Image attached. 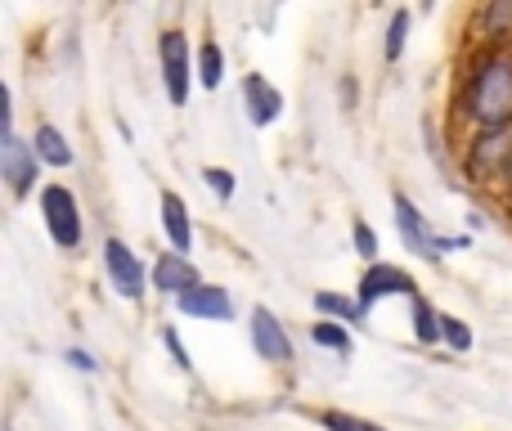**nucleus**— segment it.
<instances>
[{"label": "nucleus", "mask_w": 512, "mask_h": 431, "mask_svg": "<svg viewBox=\"0 0 512 431\" xmlns=\"http://www.w3.org/2000/svg\"><path fill=\"white\" fill-rule=\"evenodd\" d=\"M68 360H72V364H77V369H86V373H90V369H95V360H90V355H86V351H72V355H68Z\"/></svg>", "instance_id": "obj_26"}, {"label": "nucleus", "mask_w": 512, "mask_h": 431, "mask_svg": "<svg viewBox=\"0 0 512 431\" xmlns=\"http://www.w3.org/2000/svg\"><path fill=\"white\" fill-rule=\"evenodd\" d=\"M414 324H418V342H436V337H441V315H436L423 297L414 301Z\"/></svg>", "instance_id": "obj_17"}, {"label": "nucleus", "mask_w": 512, "mask_h": 431, "mask_svg": "<svg viewBox=\"0 0 512 431\" xmlns=\"http://www.w3.org/2000/svg\"><path fill=\"white\" fill-rule=\"evenodd\" d=\"M158 54H162V77H167V99L176 108H185V99H189V41H185V32H162Z\"/></svg>", "instance_id": "obj_4"}, {"label": "nucleus", "mask_w": 512, "mask_h": 431, "mask_svg": "<svg viewBox=\"0 0 512 431\" xmlns=\"http://www.w3.org/2000/svg\"><path fill=\"white\" fill-rule=\"evenodd\" d=\"M324 431H382V427L369 423V418H355V414H342V409H328V414H324Z\"/></svg>", "instance_id": "obj_19"}, {"label": "nucleus", "mask_w": 512, "mask_h": 431, "mask_svg": "<svg viewBox=\"0 0 512 431\" xmlns=\"http://www.w3.org/2000/svg\"><path fill=\"white\" fill-rule=\"evenodd\" d=\"M5 431H14V427H5Z\"/></svg>", "instance_id": "obj_28"}, {"label": "nucleus", "mask_w": 512, "mask_h": 431, "mask_svg": "<svg viewBox=\"0 0 512 431\" xmlns=\"http://www.w3.org/2000/svg\"><path fill=\"white\" fill-rule=\"evenodd\" d=\"M104 265H108V279H113V288L122 292V297H140L144 292V265L135 261V252L122 243V238H108L104 243Z\"/></svg>", "instance_id": "obj_5"}, {"label": "nucleus", "mask_w": 512, "mask_h": 431, "mask_svg": "<svg viewBox=\"0 0 512 431\" xmlns=\"http://www.w3.org/2000/svg\"><path fill=\"white\" fill-rule=\"evenodd\" d=\"M162 225H167L171 247L185 256V252H189V238H194V229H189V212H185V203H180L176 194H162Z\"/></svg>", "instance_id": "obj_13"}, {"label": "nucleus", "mask_w": 512, "mask_h": 431, "mask_svg": "<svg viewBox=\"0 0 512 431\" xmlns=\"http://www.w3.org/2000/svg\"><path fill=\"white\" fill-rule=\"evenodd\" d=\"M315 306H319V315H337V319H346V324L364 315L360 301H346V297H337V292H319Z\"/></svg>", "instance_id": "obj_16"}, {"label": "nucleus", "mask_w": 512, "mask_h": 431, "mask_svg": "<svg viewBox=\"0 0 512 431\" xmlns=\"http://www.w3.org/2000/svg\"><path fill=\"white\" fill-rule=\"evenodd\" d=\"M252 346H256V355H261V360H270V364H288L292 360L288 333H283V324L265 306L252 310Z\"/></svg>", "instance_id": "obj_6"}, {"label": "nucleus", "mask_w": 512, "mask_h": 431, "mask_svg": "<svg viewBox=\"0 0 512 431\" xmlns=\"http://www.w3.org/2000/svg\"><path fill=\"white\" fill-rule=\"evenodd\" d=\"M396 292H405V297L418 301L414 279H409L405 270H396V265H373V270L360 279V310H369L373 301H382V297H396Z\"/></svg>", "instance_id": "obj_8"}, {"label": "nucleus", "mask_w": 512, "mask_h": 431, "mask_svg": "<svg viewBox=\"0 0 512 431\" xmlns=\"http://www.w3.org/2000/svg\"><path fill=\"white\" fill-rule=\"evenodd\" d=\"M468 167L477 180H495L512 171V126L508 131H481L468 144Z\"/></svg>", "instance_id": "obj_3"}, {"label": "nucleus", "mask_w": 512, "mask_h": 431, "mask_svg": "<svg viewBox=\"0 0 512 431\" xmlns=\"http://www.w3.org/2000/svg\"><path fill=\"white\" fill-rule=\"evenodd\" d=\"M310 337H315L319 346H328V351H337V355H351V337H346L337 324H328V319H324V324L310 328Z\"/></svg>", "instance_id": "obj_18"}, {"label": "nucleus", "mask_w": 512, "mask_h": 431, "mask_svg": "<svg viewBox=\"0 0 512 431\" xmlns=\"http://www.w3.org/2000/svg\"><path fill=\"white\" fill-rule=\"evenodd\" d=\"M468 113L481 131H508L512 126V59L508 54H486L472 72L468 86Z\"/></svg>", "instance_id": "obj_1"}, {"label": "nucleus", "mask_w": 512, "mask_h": 431, "mask_svg": "<svg viewBox=\"0 0 512 431\" xmlns=\"http://www.w3.org/2000/svg\"><path fill=\"white\" fill-rule=\"evenodd\" d=\"M167 346H171V355H176L180 369H189V351H185V342H180L176 333H167Z\"/></svg>", "instance_id": "obj_24"}, {"label": "nucleus", "mask_w": 512, "mask_h": 431, "mask_svg": "<svg viewBox=\"0 0 512 431\" xmlns=\"http://www.w3.org/2000/svg\"><path fill=\"white\" fill-rule=\"evenodd\" d=\"M203 180H207V185H212L221 198H230V194H234V176H230V171H221V167H207V171H203Z\"/></svg>", "instance_id": "obj_23"}, {"label": "nucleus", "mask_w": 512, "mask_h": 431, "mask_svg": "<svg viewBox=\"0 0 512 431\" xmlns=\"http://www.w3.org/2000/svg\"><path fill=\"white\" fill-rule=\"evenodd\" d=\"M198 77H203V86H207V90L221 86V77H225V54L216 50V41H207V45H203V59H198Z\"/></svg>", "instance_id": "obj_15"}, {"label": "nucleus", "mask_w": 512, "mask_h": 431, "mask_svg": "<svg viewBox=\"0 0 512 431\" xmlns=\"http://www.w3.org/2000/svg\"><path fill=\"white\" fill-rule=\"evenodd\" d=\"M41 212H45V225H50V238L59 247H77L81 243V212H77L72 189L45 185L41 189Z\"/></svg>", "instance_id": "obj_2"}, {"label": "nucleus", "mask_w": 512, "mask_h": 431, "mask_svg": "<svg viewBox=\"0 0 512 431\" xmlns=\"http://www.w3.org/2000/svg\"><path fill=\"white\" fill-rule=\"evenodd\" d=\"M0 171H5L9 189L23 198L27 189H32V180H36V149L32 144H23L18 135H5V144H0Z\"/></svg>", "instance_id": "obj_7"}, {"label": "nucleus", "mask_w": 512, "mask_h": 431, "mask_svg": "<svg viewBox=\"0 0 512 431\" xmlns=\"http://www.w3.org/2000/svg\"><path fill=\"white\" fill-rule=\"evenodd\" d=\"M504 180H508V194H512V171H508V176H504Z\"/></svg>", "instance_id": "obj_27"}, {"label": "nucleus", "mask_w": 512, "mask_h": 431, "mask_svg": "<svg viewBox=\"0 0 512 431\" xmlns=\"http://www.w3.org/2000/svg\"><path fill=\"white\" fill-rule=\"evenodd\" d=\"M36 158H45L50 167H68L72 149H68V140H63L54 126H41V131H36Z\"/></svg>", "instance_id": "obj_14"}, {"label": "nucleus", "mask_w": 512, "mask_h": 431, "mask_svg": "<svg viewBox=\"0 0 512 431\" xmlns=\"http://www.w3.org/2000/svg\"><path fill=\"white\" fill-rule=\"evenodd\" d=\"M243 95H248V117H252V126H270L274 117H279L283 95L261 77V72H248V81H243Z\"/></svg>", "instance_id": "obj_11"}, {"label": "nucleus", "mask_w": 512, "mask_h": 431, "mask_svg": "<svg viewBox=\"0 0 512 431\" xmlns=\"http://www.w3.org/2000/svg\"><path fill=\"white\" fill-rule=\"evenodd\" d=\"M486 23H504L508 27L512 23V5H490L486 9Z\"/></svg>", "instance_id": "obj_25"}, {"label": "nucleus", "mask_w": 512, "mask_h": 431, "mask_svg": "<svg viewBox=\"0 0 512 431\" xmlns=\"http://www.w3.org/2000/svg\"><path fill=\"white\" fill-rule=\"evenodd\" d=\"M153 288H162V292H189V288H198V270L185 261L180 252H167L158 265H153Z\"/></svg>", "instance_id": "obj_12"}, {"label": "nucleus", "mask_w": 512, "mask_h": 431, "mask_svg": "<svg viewBox=\"0 0 512 431\" xmlns=\"http://www.w3.org/2000/svg\"><path fill=\"white\" fill-rule=\"evenodd\" d=\"M355 247H360L364 261H373V256H378V238H373V229L364 225V220H355Z\"/></svg>", "instance_id": "obj_22"}, {"label": "nucleus", "mask_w": 512, "mask_h": 431, "mask_svg": "<svg viewBox=\"0 0 512 431\" xmlns=\"http://www.w3.org/2000/svg\"><path fill=\"white\" fill-rule=\"evenodd\" d=\"M180 315H194V319H230L234 315V301L225 288H212V283H198V288L180 292Z\"/></svg>", "instance_id": "obj_9"}, {"label": "nucleus", "mask_w": 512, "mask_h": 431, "mask_svg": "<svg viewBox=\"0 0 512 431\" xmlns=\"http://www.w3.org/2000/svg\"><path fill=\"white\" fill-rule=\"evenodd\" d=\"M405 32H409V14L400 9V14L391 18V32H387V59H400V54H405Z\"/></svg>", "instance_id": "obj_21"}, {"label": "nucleus", "mask_w": 512, "mask_h": 431, "mask_svg": "<svg viewBox=\"0 0 512 431\" xmlns=\"http://www.w3.org/2000/svg\"><path fill=\"white\" fill-rule=\"evenodd\" d=\"M396 225H400V234H405L409 252H418V256H441V238H432V229L423 225L418 207L409 203L405 194H396Z\"/></svg>", "instance_id": "obj_10"}, {"label": "nucleus", "mask_w": 512, "mask_h": 431, "mask_svg": "<svg viewBox=\"0 0 512 431\" xmlns=\"http://www.w3.org/2000/svg\"><path fill=\"white\" fill-rule=\"evenodd\" d=\"M441 337L454 346V351H468V346H472L468 324H463V319H454V315H441Z\"/></svg>", "instance_id": "obj_20"}]
</instances>
